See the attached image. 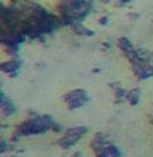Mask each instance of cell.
<instances>
[{
  "instance_id": "cell-4",
  "label": "cell",
  "mask_w": 153,
  "mask_h": 157,
  "mask_svg": "<svg viewBox=\"0 0 153 157\" xmlns=\"http://www.w3.org/2000/svg\"><path fill=\"white\" fill-rule=\"evenodd\" d=\"M127 100L130 101L131 104H138V101H139V92L138 90H131V92H128L127 93Z\"/></svg>"
},
{
  "instance_id": "cell-2",
  "label": "cell",
  "mask_w": 153,
  "mask_h": 157,
  "mask_svg": "<svg viewBox=\"0 0 153 157\" xmlns=\"http://www.w3.org/2000/svg\"><path fill=\"white\" fill-rule=\"evenodd\" d=\"M97 157H120L121 153L114 145H109V143H104L103 147L100 149L99 151H96Z\"/></svg>"
},
{
  "instance_id": "cell-3",
  "label": "cell",
  "mask_w": 153,
  "mask_h": 157,
  "mask_svg": "<svg viewBox=\"0 0 153 157\" xmlns=\"http://www.w3.org/2000/svg\"><path fill=\"white\" fill-rule=\"evenodd\" d=\"M14 111H15V107L11 101H6V100L2 101V113H3L4 117L10 116V114H14Z\"/></svg>"
},
{
  "instance_id": "cell-1",
  "label": "cell",
  "mask_w": 153,
  "mask_h": 157,
  "mask_svg": "<svg viewBox=\"0 0 153 157\" xmlns=\"http://www.w3.org/2000/svg\"><path fill=\"white\" fill-rule=\"evenodd\" d=\"M64 100L68 104V107L71 110H74V109H78V107L84 106L86 103V100H88V98H86L85 92H84L82 89H74V90H71L70 93H67L64 96Z\"/></svg>"
},
{
  "instance_id": "cell-5",
  "label": "cell",
  "mask_w": 153,
  "mask_h": 157,
  "mask_svg": "<svg viewBox=\"0 0 153 157\" xmlns=\"http://www.w3.org/2000/svg\"><path fill=\"white\" fill-rule=\"evenodd\" d=\"M80 156H81V153H75L73 157H80Z\"/></svg>"
}]
</instances>
